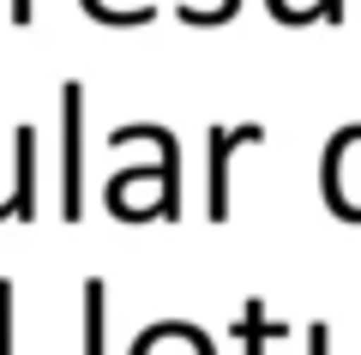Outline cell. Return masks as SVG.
<instances>
[{"label":"cell","instance_id":"1","mask_svg":"<svg viewBox=\"0 0 361 355\" xmlns=\"http://www.w3.org/2000/svg\"><path fill=\"white\" fill-rule=\"evenodd\" d=\"M319 193L343 223H361V121L331 133V145L319 157Z\"/></svg>","mask_w":361,"mask_h":355},{"label":"cell","instance_id":"7","mask_svg":"<svg viewBox=\"0 0 361 355\" xmlns=\"http://www.w3.org/2000/svg\"><path fill=\"white\" fill-rule=\"evenodd\" d=\"M85 355H109V283L85 277Z\"/></svg>","mask_w":361,"mask_h":355},{"label":"cell","instance_id":"2","mask_svg":"<svg viewBox=\"0 0 361 355\" xmlns=\"http://www.w3.org/2000/svg\"><path fill=\"white\" fill-rule=\"evenodd\" d=\"M61 217H85V85H61Z\"/></svg>","mask_w":361,"mask_h":355},{"label":"cell","instance_id":"5","mask_svg":"<svg viewBox=\"0 0 361 355\" xmlns=\"http://www.w3.org/2000/svg\"><path fill=\"white\" fill-rule=\"evenodd\" d=\"M127 355H211V343H205V331H199V325L163 319V325H145L139 337H133Z\"/></svg>","mask_w":361,"mask_h":355},{"label":"cell","instance_id":"6","mask_svg":"<svg viewBox=\"0 0 361 355\" xmlns=\"http://www.w3.org/2000/svg\"><path fill=\"white\" fill-rule=\"evenodd\" d=\"M283 337H289V325H283V319H271L259 295L241 307V313H235V343H241L247 355H265L271 343H283Z\"/></svg>","mask_w":361,"mask_h":355},{"label":"cell","instance_id":"8","mask_svg":"<svg viewBox=\"0 0 361 355\" xmlns=\"http://www.w3.org/2000/svg\"><path fill=\"white\" fill-rule=\"evenodd\" d=\"M13 319H18V283L0 277V355H13Z\"/></svg>","mask_w":361,"mask_h":355},{"label":"cell","instance_id":"3","mask_svg":"<svg viewBox=\"0 0 361 355\" xmlns=\"http://www.w3.org/2000/svg\"><path fill=\"white\" fill-rule=\"evenodd\" d=\"M241 145H265V127L241 121V127H211V139H205V163H211L205 211H211V223H229V211H235V151Z\"/></svg>","mask_w":361,"mask_h":355},{"label":"cell","instance_id":"11","mask_svg":"<svg viewBox=\"0 0 361 355\" xmlns=\"http://www.w3.org/2000/svg\"><path fill=\"white\" fill-rule=\"evenodd\" d=\"M97 6H103V0H85V13H97Z\"/></svg>","mask_w":361,"mask_h":355},{"label":"cell","instance_id":"10","mask_svg":"<svg viewBox=\"0 0 361 355\" xmlns=\"http://www.w3.org/2000/svg\"><path fill=\"white\" fill-rule=\"evenodd\" d=\"M13 25H30V0H13Z\"/></svg>","mask_w":361,"mask_h":355},{"label":"cell","instance_id":"4","mask_svg":"<svg viewBox=\"0 0 361 355\" xmlns=\"http://www.w3.org/2000/svg\"><path fill=\"white\" fill-rule=\"evenodd\" d=\"M6 211L13 223H37L42 199H37V127L13 133V193H6Z\"/></svg>","mask_w":361,"mask_h":355},{"label":"cell","instance_id":"9","mask_svg":"<svg viewBox=\"0 0 361 355\" xmlns=\"http://www.w3.org/2000/svg\"><path fill=\"white\" fill-rule=\"evenodd\" d=\"M319 18H331V25H337V18H343V0H319Z\"/></svg>","mask_w":361,"mask_h":355}]
</instances>
